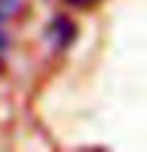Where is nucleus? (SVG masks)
I'll return each instance as SVG.
<instances>
[{
	"instance_id": "nucleus-1",
	"label": "nucleus",
	"mask_w": 147,
	"mask_h": 152,
	"mask_svg": "<svg viewBox=\"0 0 147 152\" xmlns=\"http://www.w3.org/2000/svg\"><path fill=\"white\" fill-rule=\"evenodd\" d=\"M78 36V26H75L72 18H67L65 13H57V16L49 21L47 31H44V39L49 41V47L54 52H65L70 44Z\"/></svg>"
},
{
	"instance_id": "nucleus-2",
	"label": "nucleus",
	"mask_w": 147,
	"mask_h": 152,
	"mask_svg": "<svg viewBox=\"0 0 147 152\" xmlns=\"http://www.w3.org/2000/svg\"><path fill=\"white\" fill-rule=\"evenodd\" d=\"M23 5V0H0V23L3 21H8L18 8Z\"/></svg>"
},
{
	"instance_id": "nucleus-3",
	"label": "nucleus",
	"mask_w": 147,
	"mask_h": 152,
	"mask_svg": "<svg viewBox=\"0 0 147 152\" xmlns=\"http://www.w3.org/2000/svg\"><path fill=\"white\" fill-rule=\"evenodd\" d=\"M5 52H8V34H5V28H3V23H0V64H3Z\"/></svg>"
},
{
	"instance_id": "nucleus-4",
	"label": "nucleus",
	"mask_w": 147,
	"mask_h": 152,
	"mask_svg": "<svg viewBox=\"0 0 147 152\" xmlns=\"http://www.w3.org/2000/svg\"><path fill=\"white\" fill-rule=\"evenodd\" d=\"M70 8H90V5H96L98 0H65Z\"/></svg>"
}]
</instances>
